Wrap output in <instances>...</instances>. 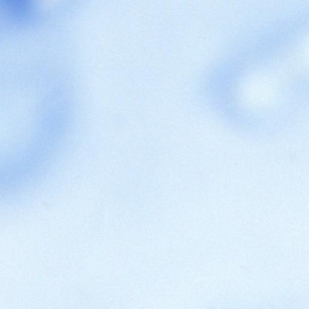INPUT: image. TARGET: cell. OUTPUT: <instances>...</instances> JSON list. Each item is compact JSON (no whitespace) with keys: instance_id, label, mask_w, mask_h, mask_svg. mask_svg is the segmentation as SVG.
<instances>
[{"instance_id":"obj_1","label":"cell","mask_w":309,"mask_h":309,"mask_svg":"<svg viewBox=\"0 0 309 309\" xmlns=\"http://www.w3.org/2000/svg\"><path fill=\"white\" fill-rule=\"evenodd\" d=\"M0 7L6 10L13 11L14 13H21L30 10L32 7V2L20 1V0H6L0 1Z\"/></svg>"}]
</instances>
